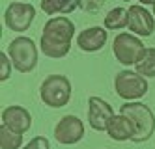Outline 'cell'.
Instances as JSON below:
<instances>
[{
    "label": "cell",
    "mask_w": 155,
    "mask_h": 149,
    "mask_svg": "<svg viewBox=\"0 0 155 149\" xmlns=\"http://www.w3.org/2000/svg\"><path fill=\"white\" fill-rule=\"evenodd\" d=\"M75 37V24L65 15L52 17L45 22L39 39L41 52L52 60H60L71 50V39Z\"/></svg>",
    "instance_id": "cell-1"
},
{
    "label": "cell",
    "mask_w": 155,
    "mask_h": 149,
    "mask_svg": "<svg viewBox=\"0 0 155 149\" xmlns=\"http://www.w3.org/2000/svg\"><path fill=\"white\" fill-rule=\"evenodd\" d=\"M120 112L125 114L133 119L137 127V132H135V138L131 142L135 144H144L148 142L153 132H155V116L148 105H142L138 101H125V105L120 106Z\"/></svg>",
    "instance_id": "cell-2"
},
{
    "label": "cell",
    "mask_w": 155,
    "mask_h": 149,
    "mask_svg": "<svg viewBox=\"0 0 155 149\" xmlns=\"http://www.w3.org/2000/svg\"><path fill=\"white\" fill-rule=\"evenodd\" d=\"M39 97L49 108H62L71 99V82L64 75H49L41 82Z\"/></svg>",
    "instance_id": "cell-3"
},
{
    "label": "cell",
    "mask_w": 155,
    "mask_h": 149,
    "mask_svg": "<svg viewBox=\"0 0 155 149\" xmlns=\"http://www.w3.org/2000/svg\"><path fill=\"white\" fill-rule=\"evenodd\" d=\"M8 56L19 73H30L38 65V47L26 36H19L8 45Z\"/></svg>",
    "instance_id": "cell-4"
},
{
    "label": "cell",
    "mask_w": 155,
    "mask_h": 149,
    "mask_svg": "<svg viewBox=\"0 0 155 149\" xmlns=\"http://www.w3.org/2000/svg\"><path fill=\"white\" fill-rule=\"evenodd\" d=\"M146 49L148 47H144V43L140 41V36H137L133 32L118 34L112 41V52L121 65H137L144 58Z\"/></svg>",
    "instance_id": "cell-5"
},
{
    "label": "cell",
    "mask_w": 155,
    "mask_h": 149,
    "mask_svg": "<svg viewBox=\"0 0 155 149\" xmlns=\"http://www.w3.org/2000/svg\"><path fill=\"white\" fill-rule=\"evenodd\" d=\"M148 80L137 71H121L114 78V89L124 101H140L148 93Z\"/></svg>",
    "instance_id": "cell-6"
},
{
    "label": "cell",
    "mask_w": 155,
    "mask_h": 149,
    "mask_svg": "<svg viewBox=\"0 0 155 149\" xmlns=\"http://www.w3.org/2000/svg\"><path fill=\"white\" fill-rule=\"evenodd\" d=\"M36 19V9L28 2H12L4 11V22L12 32H26Z\"/></svg>",
    "instance_id": "cell-7"
},
{
    "label": "cell",
    "mask_w": 155,
    "mask_h": 149,
    "mask_svg": "<svg viewBox=\"0 0 155 149\" xmlns=\"http://www.w3.org/2000/svg\"><path fill=\"white\" fill-rule=\"evenodd\" d=\"M84 132H86L84 123L77 116L69 114V116H64L56 123V127H54V138L62 145H75L84 138Z\"/></svg>",
    "instance_id": "cell-8"
},
{
    "label": "cell",
    "mask_w": 155,
    "mask_h": 149,
    "mask_svg": "<svg viewBox=\"0 0 155 149\" xmlns=\"http://www.w3.org/2000/svg\"><path fill=\"white\" fill-rule=\"evenodd\" d=\"M127 13H129L127 28L133 34H137L140 37H150L155 32V15L150 13L142 4H133L127 9Z\"/></svg>",
    "instance_id": "cell-9"
},
{
    "label": "cell",
    "mask_w": 155,
    "mask_h": 149,
    "mask_svg": "<svg viewBox=\"0 0 155 149\" xmlns=\"http://www.w3.org/2000/svg\"><path fill=\"white\" fill-rule=\"evenodd\" d=\"M114 116V110L108 102L101 97H90L88 99V123L97 132L107 131L110 119Z\"/></svg>",
    "instance_id": "cell-10"
},
{
    "label": "cell",
    "mask_w": 155,
    "mask_h": 149,
    "mask_svg": "<svg viewBox=\"0 0 155 149\" xmlns=\"http://www.w3.org/2000/svg\"><path fill=\"white\" fill-rule=\"evenodd\" d=\"M105 132L108 134V138L114 140V142H129V140L135 138L137 127H135V123H133V119L129 116L120 112V114H114L112 116V119H110Z\"/></svg>",
    "instance_id": "cell-11"
},
{
    "label": "cell",
    "mask_w": 155,
    "mask_h": 149,
    "mask_svg": "<svg viewBox=\"0 0 155 149\" xmlns=\"http://www.w3.org/2000/svg\"><path fill=\"white\" fill-rule=\"evenodd\" d=\"M2 123L6 127H9L15 132L25 134L30 131L32 127V116L30 112L25 106H19V105H12L2 110Z\"/></svg>",
    "instance_id": "cell-12"
},
{
    "label": "cell",
    "mask_w": 155,
    "mask_h": 149,
    "mask_svg": "<svg viewBox=\"0 0 155 149\" xmlns=\"http://www.w3.org/2000/svg\"><path fill=\"white\" fill-rule=\"evenodd\" d=\"M107 28L105 26H90L79 32L77 36V45L82 52H97L107 45Z\"/></svg>",
    "instance_id": "cell-13"
},
{
    "label": "cell",
    "mask_w": 155,
    "mask_h": 149,
    "mask_svg": "<svg viewBox=\"0 0 155 149\" xmlns=\"http://www.w3.org/2000/svg\"><path fill=\"white\" fill-rule=\"evenodd\" d=\"M81 6V0H41V9L47 15H68Z\"/></svg>",
    "instance_id": "cell-14"
},
{
    "label": "cell",
    "mask_w": 155,
    "mask_h": 149,
    "mask_svg": "<svg viewBox=\"0 0 155 149\" xmlns=\"http://www.w3.org/2000/svg\"><path fill=\"white\" fill-rule=\"evenodd\" d=\"M103 24H105L107 30H124V28H127V24H129V13H127V9H124V8L110 9L108 15L103 21Z\"/></svg>",
    "instance_id": "cell-15"
},
{
    "label": "cell",
    "mask_w": 155,
    "mask_h": 149,
    "mask_svg": "<svg viewBox=\"0 0 155 149\" xmlns=\"http://www.w3.org/2000/svg\"><path fill=\"white\" fill-rule=\"evenodd\" d=\"M23 145V134L15 132L2 123L0 125V149H21Z\"/></svg>",
    "instance_id": "cell-16"
},
{
    "label": "cell",
    "mask_w": 155,
    "mask_h": 149,
    "mask_svg": "<svg viewBox=\"0 0 155 149\" xmlns=\"http://www.w3.org/2000/svg\"><path fill=\"white\" fill-rule=\"evenodd\" d=\"M135 71L146 78H155V47H148L144 58L135 65Z\"/></svg>",
    "instance_id": "cell-17"
},
{
    "label": "cell",
    "mask_w": 155,
    "mask_h": 149,
    "mask_svg": "<svg viewBox=\"0 0 155 149\" xmlns=\"http://www.w3.org/2000/svg\"><path fill=\"white\" fill-rule=\"evenodd\" d=\"M12 58H9L8 54H4V50L0 52V82H6V80H9V76H12Z\"/></svg>",
    "instance_id": "cell-18"
},
{
    "label": "cell",
    "mask_w": 155,
    "mask_h": 149,
    "mask_svg": "<svg viewBox=\"0 0 155 149\" xmlns=\"http://www.w3.org/2000/svg\"><path fill=\"white\" fill-rule=\"evenodd\" d=\"M21 149H51V144L45 136H34V138Z\"/></svg>",
    "instance_id": "cell-19"
},
{
    "label": "cell",
    "mask_w": 155,
    "mask_h": 149,
    "mask_svg": "<svg viewBox=\"0 0 155 149\" xmlns=\"http://www.w3.org/2000/svg\"><path fill=\"white\" fill-rule=\"evenodd\" d=\"M105 0H81V8L86 9V11H95L103 6Z\"/></svg>",
    "instance_id": "cell-20"
},
{
    "label": "cell",
    "mask_w": 155,
    "mask_h": 149,
    "mask_svg": "<svg viewBox=\"0 0 155 149\" xmlns=\"http://www.w3.org/2000/svg\"><path fill=\"white\" fill-rule=\"evenodd\" d=\"M138 4H142V6H153L155 0H138Z\"/></svg>",
    "instance_id": "cell-21"
},
{
    "label": "cell",
    "mask_w": 155,
    "mask_h": 149,
    "mask_svg": "<svg viewBox=\"0 0 155 149\" xmlns=\"http://www.w3.org/2000/svg\"><path fill=\"white\" fill-rule=\"evenodd\" d=\"M153 15H155V4H153Z\"/></svg>",
    "instance_id": "cell-22"
},
{
    "label": "cell",
    "mask_w": 155,
    "mask_h": 149,
    "mask_svg": "<svg viewBox=\"0 0 155 149\" xmlns=\"http://www.w3.org/2000/svg\"><path fill=\"white\" fill-rule=\"evenodd\" d=\"M124 2H131V0H124Z\"/></svg>",
    "instance_id": "cell-23"
}]
</instances>
